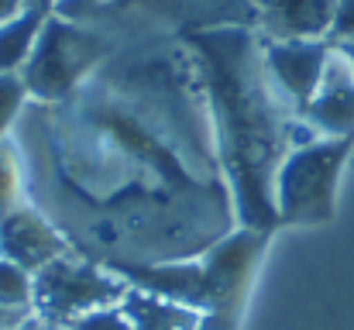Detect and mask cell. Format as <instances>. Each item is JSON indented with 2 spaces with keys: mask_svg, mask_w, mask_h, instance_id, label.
I'll return each instance as SVG.
<instances>
[{
  "mask_svg": "<svg viewBox=\"0 0 354 330\" xmlns=\"http://www.w3.org/2000/svg\"><path fill=\"white\" fill-rule=\"evenodd\" d=\"M17 124L28 200L111 268L200 258L241 227L207 83L179 35L124 42Z\"/></svg>",
  "mask_w": 354,
  "mask_h": 330,
  "instance_id": "obj_1",
  "label": "cell"
},
{
  "mask_svg": "<svg viewBox=\"0 0 354 330\" xmlns=\"http://www.w3.org/2000/svg\"><path fill=\"white\" fill-rule=\"evenodd\" d=\"M200 62L207 97L217 124L221 162L234 193L237 223L275 227V172L289 148L313 141V131L289 113L268 83L261 35L251 24H217L183 35Z\"/></svg>",
  "mask_w": 354,
  "mask_h": 330,
  "instance_id": "obj_2",
  "label": "cell"
},
{
  "mask_svg": "<svg viewBox=\"0 0 354 330\" xmlns=\"http://www.w3.org/2000/svg\"><path fill=\"white\" fill-rule=\"evenodd\" d=\"M52 14L97 28L118 42L189 35L217 24H251L254 10L248 0H55Z\"/></svg>",
  "mask_w": 354,
  "mask_h": 330,
  "instance_id": "obj_3",
  "label": "cell"
},
{
  "mask_svg": "<svg viewBox=\"0 0 354 330\" xmlns=\"http://www.w3.org/2000/svg\"><path fill=\"white\" fill-rule=\"evenodd\" d=\"M118 38L69 21L62 14H48L21 80L28 86L31 104H59L66 100L97 66H104L118 52Z\"/></svg>",
  "mask_w": 354,
  "mask_h": 330,
  "instance_id": "obj_4",
  "label": "cell"
},
{
  "mask_svg": "<svg viewBox=\"0 0 354 330\" xmlns=\"http://www.w3.org/2000/svg\"><path fill=\"white\" fill-rule=\"evenodd\" d=\"M124 293L127 282L111 265L73 248L35 272L31 313L41 320V327H69L93 310L118 306Z\"/></svg>",
  "mask_w": 354,
  "mask_h": 330,
  "instance_id": "obj_5",
  "label": "cell"
},
{
  "mask_svg": "<svg viewBox=\"0 0 354 330\" xmlns=\"http://www.w3.org/2000/svg\"><path fill=\"white\" fill-rule=\"evenodd\" d=\"M351 152V134L313 138L289 148L275 172V217L286 223H320L334 214V190Z\"/></svg>",
  "mask_w": 354,
  "mask_h": 330,
  "instance_id": "obj_6",
  "label": "cell"
},
{
  "mask_svg": "<svg viewBox=\"0 0 354 330\" xmlns=\"http://www.w3.org/2000/svg\"><path fill=\"white\" fill-rule=\"evenodd\" d=\"M334 45L327 38H292V42H268L261 38V59L268 83L275 86L279 100L289 113H303L313 93L320 90V80L327 73Z\"/></svg>",
  "mask_w": 354,
  "mask_h": 330,
  "instance_id": "obj_7",
  "label": "cell"
},
{
  "mask_svg": "<svg viewBox=\"0 0 354 330\" xmlns=\"http://www.w3.org/2000/svg\"><path fill=\"white\" fill-rule=\"evenodd\" d=\"M73 251L69 237L59 230V223L38 210L31 200L14 207L7 217H0V258L28 268L31 275L55 262L59 255Z\"/></svg>",
  "mask_w": 354,
  "mask_h": 330,
  "instance_id": "obj_8",
  "label": "cell"
},
{
  "mask_svg": "<svg viewBox=\"0 0 354 330\" xmlns=\"http://www.w3.org/2000/svg\"><path fill=\"white\" fill-rule=\"evenodd\" d=\"M299 120L317 138H344L354 134V69L341 48L330 52L327 73L320 80V90L299 113Z\"/></svg>",
  "mask_w": 354,
  "mask_h": 330,
  "instance_id": "obj_9",
  "label": "cell"
},
{
  "mask_svg": "<svg viewBox=\"0 0 354 330\" xmlns=\"http://www.w3.org/2000/svg\"><path fill=\"white\" fill-rule=\"evenodd\" d=\"M254 10V31L268 42L330 38L337 0H248Z\"/></svg>",
  "mask_w": 354,
  "mask_h": 330,
  "instance_id": "obj_10",
  "label": "cell"
},
{
  "mask_svg": "<svg viewBox=\"0 0 354 330\" xmlns=\"http://www.w3.org/2000/svg\"><path fill=\"white\" fill-rule=\"evenodd\" d=\"M120 310L127 313L134 330H200V310H189L183 303H172L134 286H127Z\"/></svg>",
  "mask_w": 354,
  "mask_h": 330,
  "instance_id": "obj_11",
  "label": "cell"
},
{
  "mask_svg": "<svg viewBox=\"0 0 354 330\" xmlns=\"http://www.w3.org/2000/svg\"><path fill=\"white\" fill-rule=\"evenodd\" d=\"M52 10L41 7H28L24 14H17L14 21L0 24V73H21L35 52V42L41 35V24Z\"/></svg>",
  "mask_w": 354,
  "mask_h": 330,
  "instance_id": "obj_12",
  "label": "cell"
},
{
  "mask_svg": "<svg viewBox=\"0 0 354 330\" xmlns=\"http://www.w3.org/2000/svg\"><path fill=\"white\" fill-rule=\"evenodd\" d=\"M21 203H28L24 155L14 138H0V217H7Z\"/></svg>",
  "mask_w": 354,
  "mask_h": 330,
  "instance_id": "obj_13",
  "label": "cell"
},
{
  "mask_svg": "<svg viewBox=\"0 0 354 330\" xmlns=\"http://www.w3.org/2000/svg\"><path fill=\"white\" fill-rule=\"evenodd\" d=\"M35 300V275L7 258H0V310L14 313H31Z\"/></svg>",
  "mask_w": 354,
  "mask_h": 330,
  "instance_id": "obj_14",
  "label": "cell"
},
{
  "mask_svg": "<svg viewBox=\"0 0 354 330\" xmlns=\"http://www.w3.org/2000/svg\"><path fill=\"white\" fill-rule=\"evenodd\" d=\"M28 104L31 97H28L21 73H0V138H10V131L24 117Z\"/></svg>",
  "mask_w": 354,
  "mask_h": 330,
  "instance_id": "obj_15",
  "label": "cell"
},
{
  "mask_svg": "<svg viewBox=\"0 0 354 330\" xmlns=\"http://www.w3.org/2000/svg\"><path fill=\"white\" fill-rule=\"evenodd\" d=\"M66 330H134V324L127 320V313L118 306H104V310H93L86 317H80L76 324H69Z\"/></svg>",
  "mask_w": 354,
  "mask_h": 330,
  "instance_id": "obj_16",
  "label": "cell"
},
{
  "mask_svg": "<svg viewBox=\"0 0 354 330\" xmlns=\"http://www.w3.org/2000/svg\"><path fill=\"white\" fill-rule=\"evenodd\" d=\"M344 38H354V0H337V17L327 42H344Z\"/></svg>",
  "mask_w": 354,
  "mask_h": 330,
  "instance_id": "obj_17",
  "label": "cell"
},
{
  "mask_svg": "<svg viewBox=\"0 0 354 330\" xmlns=\"http://www.w3.org/2000/svg\"><path fill=\"white\" fill-rule=\"evenodd\" d=\"M24 10H28V0H0V24L14 21V17L24 14Z\"/></svg>",
  "mask_w": 354,
  "mask_h": 330,
  "instance_id": "obj_18",
  "label": "cell"
},
{
  "mask_svg": "<svg viewBox=\"0 0 354 330\" xmlns=\"http://www.w3.org/2000/svg\"><path fill=\"white\" fill-rule=\"evenodd\" d=\"M28 317H35V313H14V310H0V330H14L21 327Z\"/></svg>",
  "mask_w": 354,
  "mask_h": 330,
  "instance_id": "obj_19",
  "label": "cell"
},
{
  "mask_svg": "<svg viewBox=\"0 0 354 330\" xmlns=\"http://www.w3.org/2000/svg\"><path fill=\"white\" fill-rule=\"evenodd\" d=\"M334 48H341L344 55H348V62H351V69H354V38H344V42H330Z\"/></svg>",
  "mask_w": 354,
  "mask_h": 330,
  "instance_id": "obj_20",
  "label": "cell"
},
{
  "mask_svg": "<svg viewBox=\"0 0 354 330\" xmlns=\"http://www.w3.org/2000/svg\"><path fill=\"white\" fill-rule=\"evenodd\" d=\"M14 330H41V320H38V317H28L21 327H14Z\"/></svg>",
  "mask_w": 354,
  "mask_h": 330,
  "instance_id": "obj_21",
  "label": "cell"
},
{
  "mask_svg": "<svg viewBox=\"0 0 354 330\" xmlns=\"http://www.w3.org/2000/svg\"><path fill=\"white\" fill-rule=\"evenodd\" d=\"M28 7H41V10H52L55 0H28Z\"/></svg>",
  "mask_w": 354,
  "mask_h": 330,
  "instance_id": "obj_22",
  "label": "cell"
},
{
  "mask_svg": "<svg viewBox=\"0 0 354 330\" xmlns=\"http://www.w3.org/2000/svg\"><path fill=\"white\" fill-rule=\"evenodd\" d=\"M41 330H66V327H41Z\"/></svg>",
  "mask_w": 354,
  "mask_h": 330,
  "instance_id": "obj_23",
  "label": "cell"
}]
</instances>
